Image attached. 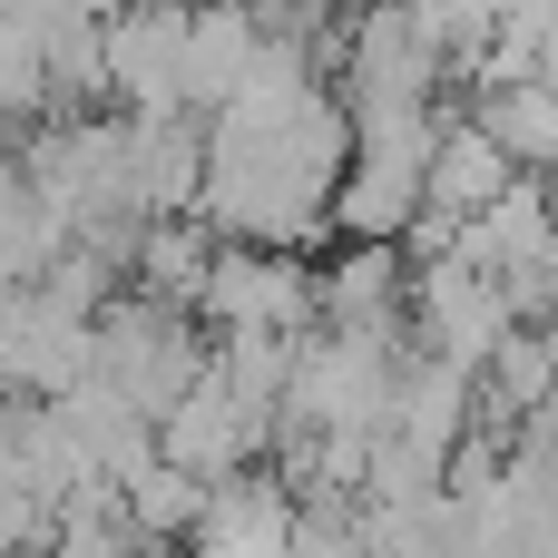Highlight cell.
<instances>
[{
    "instance_id": "1",
    "label": "cell",
    "mask_w": 558,
    "mask_h": 558,
    "mask_svg": "<svg viewBox=\"0 0 558 558\" xmlns=\"http://www.w3.org/2000/svg\"><path fill=\"white\" fill-rule=\"evenodd\" d=\"M441 88V39L402 10V0H373L353 29H343V118H392V108H432Z\"/></svg>"
},
{
    "instance_id": "2",
    "label": "cell",
    "mask_w": 558,
    "mask_h": 558,
    "mask_svg": "<svg viewBox=\"0 0 558 558\" xmlns=\"http://www.w3.org/2000/svg\"><path fill=\"white\" fill-rule=\"evenodd\" d=\"M402 324H412V343H422L432 363H451V373L481 383V363H490L500 333H510V304H500V284H490L481 265L441 255V265H412V284H402Z\"/></svg>"
},
{
    "instance_id": "3",
    "label": "cell",
    "mask_w": 558,
    "mask_h": 558,
    "mask_svg": "<svg viewBox=\"0 0 558 558\" xmlns=\"http://www.w3.org/2000/svg\"><path fill=\"white\" fill-rule=\"evenodd\" d=\"M196 314L216 333H314V265L275 255V245H216Z\"/></svg>"
},
{
    "instance_id": "4",
    "label": "cell",
    "mask_w": 558,
    "mask_h": 558,
    "mask_svg": "<svg viewBox=\"0 0 558 558\" xmlns=\"http://www.w3.org/2000/svg\"><path fill=\"white\" fill-rule=\"evenodd\" d=\"M98 78L128 118H186V10H98Z\"/></svg>"
},
{
    "instance_id": "5",
    "label": "cell",
    "mask_w": 558,
    "mask_h": 558,
    "mask_svg": "<svg viewBox=\"0 0 558 558\" xmlns=\"http://www.w3.org/2000/svg\"><path fill=\"white\" fill-rule=\"evenodd\" d=\"M275 441V422L255 412V402H235L216 373H196L167 412H157V461L167 471H186V481H235V471H255V451Z\"/></svg>"
},
{
    "instance_id": "6",
    "label": "cell",
    "mask_w": 558,
    "mask_h": 558,
    "mask_svg": "<svg viewBox=\"0 0 558 558\" xmlns=\"http://www.w3.org/2000/svg\"><path fill=\"white\" fill-rule=\"evenodd\" d=\"M520 167L471 128V118H432V147H422V216H451V226H471L500 186H510Z\"/></svg>"
},
{
    "instance_id": "7",
    "label": "cell",
    "mask_w": 558,
    "mask_h": 558,
    "mask_svg": "<svg viewBox=\"0 0 558 558\" xmlns=\"http://www.w3.org/2000/svg\"><path fill=\"white\" fill-rule=\"evenodd\" d=\"M402 245H343L324 275H314V324H343V333H402Z\"/></svg>"
},
{
    "instance_id": "8",
    "label": "cell",
    "mask_w": 558,
    "mask_h": 558,
    "mask_svg": "<svg viewBox=\"0 0 558 558\" xmlns=\"http://www.w3.org/2000/svg\"><path fill=\"white\" fill-rule=\"evenodd\" d=\"M471 128L520 167V177H558V78H500V88H481V108H471Z\"/></svg>"
},
{
    "instance_id": "9",
    "label": "cell",
    "mask_w": 558,
    "mask_h": 558,
    "mask_svg": "<svg viewBox=\"0 0 558 558\" xmlns=\"http://www.w3.org/2000/svg\"><path fill=\"white\" fill-rule=\"evenodd\" d=\"M255 49H265L255 10H235V0H196V10H186V118H196V108H226L235 78L255 69Z\"/></svg>"
},
{
    "instance_id": "10",
    "label": "cell",
    "mask_w": 558,
    "mask_h": 558,
    "mask_svg": "<svg viewBox=\"0 0 558 558\" xmlns=\"http://www.w3.org/2000/svg\"><path fill=\"white\" fill-rule=\"evenodd\" d=\"M206 255H216V235H206L196 216H157V226H137V245H128L147 304H177V314H186L196 284H206Z\"/></svg>"
},
{
    "instance_id": "11",
    "label": "cell",
    "mask_w": 558,
    "mask_h": 558,
    "mask_svg": "<svg viewBox=\"0 0 558 558\" xmlns=\"http://www.w3.org/2000/svg\"><path fill=\"white\" fill-rule=\"evenodd\" d=\"M196 520H206V481H186L167 461H147L137 481H118V530H137L147 549H186Z\"/></svg>"
},
{
    "instance_id": "12",
    "label": "cell",
    "mask_w": 558,
    "mask_h": 558,
    "mask_svg": "<svg viewBox=\"0 0 558 558\" xmlns=\"http://www.w3.org/2000/svg\"><path fill=\"white\" fill-rule=\"evenodd\" d=\"M49 108V78H39V29H20L10 10H0V137L20 128V118H39Z\"/></svg>"
},
{
    "instance_id": "13",
    "label": "cell",
    "mask_w": 558,
    "mask_h": 558,
    "mask_svg": "<svg viewBox=\"0 0 558 558\" xmlns=\"http://www.w3.org/2000/svg\"><path fill=\"white\" fill-rule=\"evenodd\" d=\"M147 10H196V0H147Z\"/></svg>"
}]
</instances>
